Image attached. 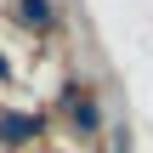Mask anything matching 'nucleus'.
Segmentation results:
<instances>
[{
    "label": "nucleus",
    "instance_id": "obj_4",
    "mask_svg": "<svg viewBox=\"0 0 153 153\" xmlns=\"http://www.w3.org/2000/svg\"><path fill=\"white\" fill-rule=\"evenodd\" d=\"M0 79H6V57H0Z\"/></svg>",
    "mask_w": 153,
    "mask_h": 153
},
{
    "label": "nucleus",
    "instance_id": "obj_3",
    "mask_svg": "<svg viewBox=\"0 0 153 153\" xmlns=\"http://www.w3.org/2000/svg\"><path fill=\"white\" fill-rule=\"evenodd\" d=\"M17 17H23L28 28H51V23H57V6H51V0H17Z\"/></svg>",
    "mask_w": 153,
    "mask_h": 153
},
{
    "label": "nucleus",
    "instance_id": "obj_1",
    "mask_svg": "<svg viewBox=\"0 0 153 153\" xmlns=\"http://www.w3.org/2000/svg\"><path fill=\"white\" fill-rule=\"evenodd\" d=\"M68 125H74V136H79V142H91V136L102 131V108H97V97L74 91V97H68Z\"/></svg>",
    "mask_w": 153,
    "mask_h": 153
},
{
    "label": "nucleus",
    "instance_id": "obj_2",
    "mask_svg": "<svg viewBox=\"0 0 153 153\" xmlns=\"http://www.w3.org/2000/svg\"><path fill=\"white\" fill-rule=\"evenodd\" d=\"M40 131H45V119H40V114H0V142H11V148L34 142Z\"/></svg>",
    "mask_w": 153,
    "mask_h": 153
}]
</instances>
